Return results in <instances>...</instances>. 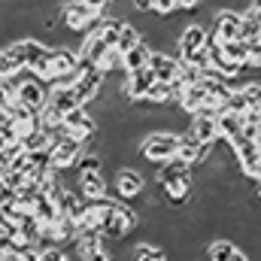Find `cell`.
I'll list each match as a JSON object with an SVG mask.
<instances>
[{"instance_id": "8992f818", "label": "cell", "mask_w": 261, "mask_h": 261, "mask_svg": "<svg viewBox=\"0 0 261 261\" xmlns=\"http://www.w3.org/2000/svg\"><path fill=\"white\" fill-rule=\"evenodd\" d=\"M240 24H243V12L234 6H222V9H216V18L210 24V40L234 43V40H240Z\"/></svg>"}, {"instance_id": "44dd1931", "label": "cell", "mask_w": 261, "mask_h": 261, "mask_svg": "<svg viewBox=\"0 0 261 261\" xmlns=\"http://www.w3.org/2000/svg\"><path fill=\"white\" fill-rule=\"evenodd\" d=\"M240 246L234 243V240H213L210 246H206V261H231L234 258V252H237Z\"/></svg>"}, {"instance_id": "4fadbf2b", "label": "cell", "mask_w": 261, "mask_h": 261, "mask_svg": "<svg viewBox=\"0 0 261 261\" xmlns=\"http://www.w3.org/2000/svg\"><path fill=\"white\" fill-rule=\"evenodd\" d=\"M186 137L213 146V143L219 140V119L210 116V113H197V116H192V125H189V130H186Z\"/></svg>"}, {"instance_id": "3957f363", "label": "cell", "mask_w": 261, "mask_h": 261, "mask_svg": "<svg viewBox=\"0 0 261 261\" xmlns=\"http://www.w3.org/2000/svg\"><path fill=\"white\" fill-rule=\"evenodd\" d=\"M210 28L200 21H189V28L179 34V58L189 64L206 70L210 67Z\"/></svg>"}, {"instance_id": "836d02e7", "label": "cell", "mask_w": 261, "mask_h": 261, "mask_svg": "<svg viewBox=\"0 0 261 261\" xmlns=\"http://www.w3.org/2000/svg\"><path fill=\"white\" fill-rule=\"evenodd\" d=\"M243 12H246V15H252V18L261 24V0H249V6H246Z\"/></svg>"}, {"instance_id": "603a6c76", "label": "cell", "mask_w": 261, "mask_h": 261, "mask_svg": "<svg viewBox=\"0 0 261 261\" xmlns=\"http://www.w3.org/2000/svg\"><path fill=\"white\" fill-rule=\"evenodd\" d=\"M21 146H24V152H43V149L52 146V137H49L46 128H40V130H34V134H28L21 140Z\"/></svg>"}, {"instance_id": "4dcf8cb0", "label": "cell", "mask_w": 261, "mask_h": 261, "mask_svg": "<svg viewBox=\"0 0 261 261\" xmlns=\"http://www.w3.org/2000/svg\"><path fill=\"white\" fill-rule=\"evenodd\" d=\"M40 261H70V258L58 246H46V249H40Z\"/></svg>"}, {"instance_id": "2e32d148", "label": "cell", "mask_w": 261, "mask_h": 261, "mask_svg": "<svg viewBox=\"0 0 261 261\" xmlns=\"http://www.w3.org/2000/svg\"><path fill=\"white\" fill-rule=\"evenodd\" d=\"M210 152H213L210 143H197V140H192V137L182 134V143H179V155H176V158H182V161L192 164V167H203L206 158H210Z\"/></svg>"}, {"instance_id": "9a60e30c", "label": "cell", "mask_w": 261, "mask_h": 261, "mask_svg": "<svg viewBox=\"0 0 261 261\" xmlns=\"http://www.w3.org/2000/svg\"><path fill=\"white\" fill-rule=\"evenodd\" d=\"M79 195L85 200H97V197L110 195V182L103 176V170H85L79 173Z\"/></svg>"}, {"instance_id": "30bf717a", "label": "cell", "mask_w": 261, "mask_h": 261, "mask_svg": "<svg viewBox=\"0 0 261 261\" xmlns=\"http://www.w3.org/2000/svg\"><path fill=\"white\" fill-rule=\"evenodd\" d=\"M137 222H140L137 210H130L128 203L122 200V203H119V210L113 213V219L107 222V228H103V237H107V240H125L130 231L137 228Z\"/></svg>"}, {"instance_id": "277c9868", "label": "cell", "mask_w": 261, "mask_h": 261, "mask_svg": "<svg viewBox=\"0 0 261 261\" xmlns=\"http://www.w3.org/2000/svg\"><path fill=\"white\" fill-rule=\"evenodd\" d=\"M179 143H182V134H176V130H152L140 143V155L152 164H164L179 155Z\"/></svg>"}, {"instance_id": "7a4b0ae2", "label": "cell", "mask_w": 261, "mask_h": 261, "mask_svg": "<svg viewBox=\"0 0 261 261\" xmlns=\"http://www.w3.org/2000/svg\"><path fill=\"white\" fill-rule=\"evenodd\" d=\"M6 49H9L12 61L18 64V70H31V73H37L46 82V70H49V58H52V49L49 46H43L37 37H18Z\"/></svg>"}, {"instance_id": "83f0119b", "label": "cell", "mask_w": 261, "mask_h": 261, "mask_svg": "<svg viewBox=\"0 0 261 261\" xmlns=\"http://www.w3.org/2000/svg\"><path fill=\"white\" fill-rule=\"evenodd\" d=\"M12 73H18V64L12 61L9 49H0V79H6V76H12Z\"/></svg>"}, {"instance_id": "8fae6325", "label": "cell", "mask_w": 261, "mask_h": 261, "mask_svg": "<svg viewBox=\"0 0 261 261\" xmlns=\"http://www.w3.org/2000/svg\"><path fill=\"white\" fill-rule=\"evenodd\" d=\"M155 82H158V79H155L152 67H143V70L125 73V91H122V97H128V100H143Z\"/></svg>"}, {"instance_id": "4316f807", "label": "cell", "mask_w": 261, "mask_h": 261, "mask_svg": "<svg viewBox=\"0 0 261 261\" xmlns=\"http://www.w3.org/2000/svg\"><path fill=\"white\" fill-rule=\"evenodd\" d=\"M246 67H249L252 73H261V40L246 43Z\"/></svg>"}, {"instance_id": "5b68a950", "label": "cell", "mask_w": 261, "mask_h": 261, "mask_svg": "<svg viewBox=\"0 0 261 261\" xmlns=\"http://www.w3.org/2000/svg\"><path fill=\"white\" fill-rule=\"evenodd\" d=\"M97 21H100V12H94L82 0H67L61 6V28L67 34H88Z\"/></svg>"}, {"instance_id": "f1b7e54d", "label": "cell", "mask_w": 261, "mask_h": 261, "mask_svg": "<svg viewBox=\"0 0 261 261\" xmlns=\"http://www.w3.org/2000/svg\"><path fill=\"white\" fill-rule=\"evenodd\" d=\"M152 12L164 18V15H173L179 9H176V0H152Z\"/></svg>"}, {"instance_id": "8d00e7d4", "label": "cell", "mask_w": 261, "mask_h": 261, "mask_svg": "<svg viewBox=\"0 0 261 261\" xmlns=\"http://www.w3.org/2000/svg\"><path fill=\"white\" fill-rule=\"evenodd\" d=\"M255 197H258V203H261V182H255Z\"/></svg>"}, {"instance_id": "f546056e", "label": "cell", "mask_w": 261, "mask_h": 261, "mask_svg": "<svg viewBox=\"0 0 261 261\" xmlns=\"http://www.w3.org/2000/svg\"><path fill=\"white\" fill-rule=\"evenodd\" d=\"M15 200H18V189H9V186L0 182V213H3L6 206H12Z\"/></svg>"}, {"instance_id": "d6a6232c", "label": "cell", "mask_w": 261, "mask_h": 261, "mask_svg": "<svg viewBox=\"0 0 261 261\" xmlns=\"http://www.w3.org/2000/svg\"><path fill=\"white\" fill-rule=\"evenodd\" d=\"M200 6H203V0H176V9L179 12H195Z\"/></svg>"}, {"instance_id": "52a82bcc", "label": "cell", "mask_w": 261, "mask_h": 261, "mask_svg": "<svg viewBox=\"0 0 261 261\" xmlns=\"http://www.w3.org/2000/svg\"><path fill=\"white\" fill-rule=\"evenodd\" d=\"M61 128H64L67 137H73V140H79V143L88 146V143L94 140V134H97V122L91 119V113H88L85 107H76V110L64 113Z\"/></svg>"}, {"instance_id": "6da1fadb", "label": "cell", "mask_w": 261, "mask_h": 261, "mask_svg": "<svg viewBox=\"0 0 261 261\" xmlns=\"http://www.w3.org/2000/svg\"><path fill=\"white\" fill-rule=\"evenodd\" d=\"M192 164H186L182 158H170L158 167V189L167 203L173 206H182L189 203L192 197V189H195V179H192Z\"/></svg>"}, {"instance_id": "74e56055", "label": "cell", "mask_w": 261, "mask_h": 261, "mask_svg": "<svg viewBox=\"0 0 261 261\" xmlns=\"http://www.w3.org/2000/svg\"><path fill=\"white\" fill-rule=\"evenodd\" d=\"M255 110H258V113H261V103H258V107H255Z\"/></svg>"}, {"instance_id": "ffe728a7", "label": "cell", "mask_w": 261, "mask_h": 261, "mask_svg": "<svg viewBox=\"0 0 261 261\" xmlns=\"http://www.w3.org/2000/svg\"><path fill=\"white\" fill-rule=\"evenodd\" d=\"M18 103V82L12 76L0 79V116H9Z\"/></svg>"}, {"instance_id": "d6986e66", "label": "cell", "mask_w": 261, "mask_h": 261, "mask_svg": "<svg viewBox=\"0 0 261 261\" xmlns=\"http://www.w3.org/2000/svg\"><path fill=\"white\" fill-rule=\"evenodd\" d=\"M49 107H55L58 113H70V110H76L82 103H79L73 85H67V88H49Z\"/></svg>"}, {"instance_id": "e575fe53", "label": "cell", "mask_w": 261, "mask_h": 261, "mask_svg": "<svg viewBox=\"0 0 261 261\" xmlns=\"http://www.w3.org/2000/svg\"><path fill=\"white\" fill-rule=\"evenodd\" d=\"M231 261H252V255H249L246 249H237V252H234V258H231Z\"/></svg>"}, {"instance_id": "d4e9b609", "label": "cell", "mask_w": 261, "mask_h": 261, "mask_svg": "<svg viewBox=\"0 0 261 261\" xmlns=\"http://www.w3.org/2000/svg\"><path fill=\"white\" fill-rule=\"evenodd\" d=\"M137 43H143V34H140L130 21H125V28H122V37H119V46H116V49L125 55V52H128V49H134Z\"/></svg>"}, {"instance_id": "484cf974", "label": "cell", "mask_w": 261, "mask_h": 261, "mask_svg": "<svg viewBox=\"0 0 261 261\" xmlns=\"http://www.w3.org/2000/svg\"><path fill=\"white\" fill-rule=\"evenodd\" d=\"M240 40H243V43H255V40H261V24L252 18V15H246V12H243V24H240Z\"/></svg>"}, {"instance_id": "cb8c5ba5", "label": "cell", "mask_w": 261, "mask_h": 261, "mask_svg": "<svg viewBox=\"0 0 261 261\" xmlns=\"http://www.w3.org/2000/svg\"><path fill=\"white\" fill-rule=\"evenodd\" d=\"M134 261H167V252L155 243H140L134 249Z\"/></svg>"}, {"instance_id": "7c38bea8", "label": "cell", "mask_w": 261, "mask_h": 261, "mask_svg": "<svg viewBox=\"0 0 261 261\" xmlns=\"http://www.w3.org/2000/svg\"><path fill=\"white\" fill-rule=\"evenodd\" d=\"M76 243H79L82 261H113L110 252H107V246H103V234L100 231H79Z\"/></svg>"}, {"instance_id": "7402d4cb", "label": "cell", "mask_w": 261, "mask_h": 261, "mask_svg": "<svg viewBox=\"0 0 261 261\" xmlns=\"http://www.w3.org/2000/svg\"><path fill=\"white\" fill-rule=\"evenodd\" d=\"M222 49V58L231 61V64H246V43L243 40H234V43H219Z\"/></svg>"}, {"instance_id": "d590c367", "label": "cell", "mask_w": 261, "mask_h": 261, "mask_svg": "<svg viewBox=\"0 0 261 261\" xmlns=\"http://www.w3.org/2000/svg\"><path fill=\"white\" fill-rule=\"evenodd\" d=\"M12 255H15L12 246H9V249H0V261H12Z\"/></svg>"}, {"instance_id": "1f68e13d", "label": "cell", "mask_w": 261, "mask_h": 261, "mask_svg": "<svg viewBox=\"0 0 261 261\" xmlns=\"http://www.w3.org/2000/svg\"><path fill=\"white\" fill-rule=\"evenodd\" d=\"M12 261H40V249H37V246H28V249H15Z\"/></svg>"}, {"instance_id": "9c48e42d", "label": "cell", "mask_w": 261, "mask_h": 261, "mask_svg": "<svg viewBox=\"0 0 261 261\" xmlns=\"http://www.w3.org/2000/svg\"><path fill=\"white\" fill-rule=\"evenodd\" d=\"M146 189V179L140 170H130V167H119L116 170V179H113V195L119 200H134V197H143Z\"/></svg>"}, {"instance_id": "5bb4252c", "label": "cell", "mask_w": 261, "mask_h": 261, "mask_svg": "<svg viewBox=\"0 0 261 261\" xmlns=\"http://www.w3.org/2000/svg\"><path fill=\"white\" fill-rule=\"evenodd\" d=\"M149 67H152L155 79H161V82H173V79L179 76V55H170V52H158V49H152V55H149Z\"/></svg>"}, {"instance_id": "e0dca14e", "label": "cell", "mask_w": 261, "mask_h": 261, "mask_svg": "<svg viewBox=\"0 0 261 261\" xmlns=\"http://www.w3.org/2000/svg\"><path fill=\"white\" fill-rule=\"evenodd\" d=\"M149 55H152L149 43H146V40H143V43H137L134 49H128V52L122 55V70H125V73H134V70L149 67Z\"/></svg>"}, {"instance_id": "ac0fdd59", "label": "cell", "mask_w": 261, "mask_h": 261, "mask_svg": "<svg viewBox=\"0 0 261 261\" xmlns=\"http://www.w3.org/2000/svg\"><path fill=\"white\" fill-rule=\"evenodd\" d=\"M216 119H219V137H222V140L231 143V140H237V137L243 134V116H237V113H231V110H222Z\"/></svg>"}, {"instance_id": "ba28073f", "label": "cell", "mask_w": 261, "mask_h": 261, "mask_svg": "<svg viewBox=\"0 0 261 261\" xmlns=\"http://www.w3.org/2000/svg\"><path fill=\"white\" fill-rule=\"evenodd\" d=\"M49 152H52V167L55 170H70L85 155V143H79L73 137H61V140H52Z\"/></svg>"}]
</instances>
